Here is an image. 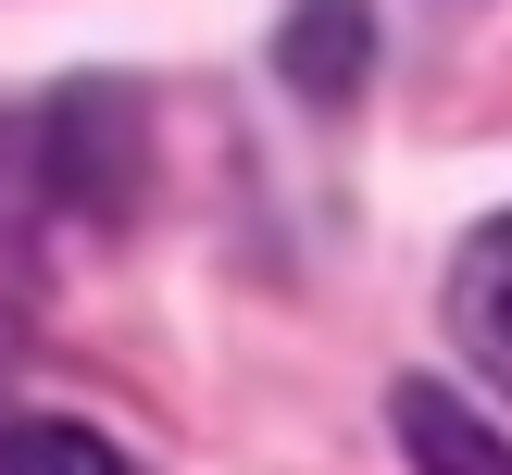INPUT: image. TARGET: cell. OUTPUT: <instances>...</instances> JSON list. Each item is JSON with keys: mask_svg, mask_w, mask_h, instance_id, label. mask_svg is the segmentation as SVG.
<instances>
[{"mask_svg": "<svg viewBox=\"0 0 512 475\" xmlns=\"http://www.w3.org/2000/svg\"><path fill=\"white\" fill-rule=\"evenodd\" d=\"M125 188H138V113L113 88L0 113V250H38L75 213H125Z\"/></svg>", "mask_w": 512, "mask_h": 475, "instance_id": "1", "label": "cell"}, {"mask_svg": "<svg viewBox=\"0 0 512 475\" xmlns=\"http://www.w3.org/2000/svg\"><path fill=\"white\" fill-rule=\"evenodd\" d=\"M400 450H413V475H512V438L475 400H450V388H400Z\"/></svg>", "mask_w": 512, "mask_h": 475, "instance_id": "2", "label": "cell"}, {"mask_svg": "<svg viewBox=\"0 0 512 475\" xmlns=\"http://www.w3.org/2000/svg\"><path fill=\"white\" fill-rule=\"evenodd\" d=\"M275 63H288V88L350 100V88H363V63H375L363 0H300V13H288V38H275Z\"/></svg>", "mask_w": 512, "mask_h": 475, "instance_id": "3", "label": "cell"}, {"mask_svg": "<svg viewBox=\"0 0 512 475\" xmlns=\"http://www.w3.org/2000/svg\"><path fill=\"white\" fill-rule=\"evenodd\" d=\"M450 325H463V350L512 388V213L463 250V263H450Z\"/></svg>", "mask_w": 512, "mask_h": 475, "instance_id": "4", "label": "cell"}, {"mask_svg": "<svg viewBox=\"0 0 512 475\" xmlns=\"http://www.w3.org/2000/svg\"><path fill=\"white\" fill-rule=\"evenodd\" d=\"M0 475H125V450L88 425H0Z\"/></svg>", "mask_w": 512, "mask_h": 475, "instance_id": "5", "label": "cell"}]
</instances>
